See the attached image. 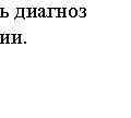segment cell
Segmentation results:
<instances>
[{"label":"cell","instance_id":"1","mask_svg":"<svg viewBox=\"0 0 131 118\" xmlns=\"http://www.w3.org/2000/svg\"><path fill=\"white\" fill-rule=\"evenodd\" d=\"M23 17L24 18L30 17V8H23Z\"/></svg>","mask_w":131,"mask_h":118},{"label":"cell","instance_id":"2","mask_svg":"<svg viewBox=\"0 0 131 118\" xmlns=\"http://www.w3.org/2000/svg\"><path fill=\"white\" fill-rule=\"evenodd\" d=\"M36 15H38V17H43L44 15V9L43 8H37L36 9Z\"/></svg>","mask_w":131,"mask_h":118},{"label":"cell","instance_id":"3","mask_svg":"<svg viewBox=\"0 0 131 118\" xmlns=\"http://www.w3.org/2000/svg\"><path fill=\"white\" fill-rule=\"evenodd\" d=\"M35 15H36V9L35 8H30V17L35 18Z\"/></svg>","mask_w":131,"mask_h":118},{"label":"cell","instance_id":"4","mask_svg":"<svg viewBox=\"0 0 131 118\" xmlns=\"http://www.w3.org/2000/svg\"><path fill=\"white\" fill-rule=\"evenodd\" d=\"M8 43H10V44L14 43V34H9V36H8Z\"/></svg>","mask_w":131,"mask_h":118},{"label":"cell","instance_id":"5","mask_svg":"<svg viewBox=\"0 0 131 118\" xmlns=\"http://www.w3.org/2000/svg\"><path fill=\"white\" fill-rule=\"evenodd\" d=\"M17 17H23V8H17Z\"/></svg>","mask_w":131,"mask_h":118},{"label":"cell","instance_id":"6","mask_svg":"<svg viewBox=\"0 0 131 118\" xmlns=\"http://www.w3.org/2000/svg\"><path fill=\"white\" fill-rule=\"evenodd\" d=\"M24 19H25V18L24 17H15V19H14V21L15 22H22V21H24Z\"/></svg>","mask_w":131,"mask_h":118},{"label":"cell","instance_id":"7","mask_svg":"<svg viewBox=\"0 0 131 118\" xmlns=\"http://www.w3.org/2000/svg\"><path fill=\"white\" fill-rule=\"evenodd\" d=\"M8 36H9V34H7V33L2 34V37H3V42L2 43H8Z\"/></svg>","mask_w":131,"mask_h":118},{"label":"cell","instance_id":"8","mask_svg":"<svg viewBox=\"0 0 131 118\" xmlns=\"http://www.w3.org/2000/svg\"><path fill=\"white\" fill-rule=\"evenodd\" d=\"M44 15H45V17H49V15H50V10H48V9L44 10Z\"/></svg>","mask_w":131,"mask_h":118},{"label":"cell","instance_id":"9","mask_svg":"<svg viewBox=\"0 0 131 118\" xmlns=\"http://www.w3.org/2000/svg\"><path fill=\"white\" fill-rule=\"evenodd\" d=\"M1 17H2V18H8V17H9V13H8L7 11H3V12H2V15H1Z\"/></svg>","mask_w":131,"mask_h":118},{"label":"cell","instance_id":"10","mask_svg":"<svg viewBox=\"0 0 131 118\" xmlns=\"http://www.w3.org/2000/svg\"><path fill=\"white\" fill-rule=\"evenodd\" d=\"M56 14H57V11L54 10V9H51L50 10V15H56Z\"/></svg>","mask_w":131,"mask_h":118},{"label":"cell","instance_id":"11","mask_svg":"<svg viewBox=\"0 0 131 118\" xmlns=\"http://www.w3.org/2000/svg\"><path fill=\"white\" fill-rule=\"evenodd\" d=\"M3 42V37H2V34H0V43Z\"/></svg>","mask_w":131,"mask_h":118},{"label":"cell","instance_id":"12","mask_svg":"<svg viewBox=\"0 0 131 118\" xmlns=\"http://www.w3.org/2000/svg\"><path fill=\"white\" fill-rule=\"evenodd\" d=\"M2 12H3V9H2V8H0V17L2 15Z\"/></svg>","mask_w":131,"mask_h":118}]
</instances>
